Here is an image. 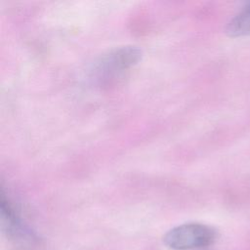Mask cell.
Instances as JSON below:
<instances>
[{"label": "cell", "instance_id": "4", "mask_svg": "<svg viewBox=\"0 0 250 250\" xmlns=\"http://www.w3.org/2000/svg\"><path fill=\"white\" fill-rule=\"evenodd\" d=\"M227 32L229 36L238 37L250 34V4L240 11L228 24Z\"/></svg>", "mask_w": 250, "mask_h": 250}, {"label": "cell", "instance_id": "3", "mask_svg": "<svg viewBox=\"0 0 250 250\" xmlns=\"http://www.w3.org/2000/svg\"><path fill=\"white\" fill-rule=\"evenodd\" d=\"M1 213L3 224L9 234L17 237L32 236V233L24 225H22L21 219L3 195L1 196Z\"/></svg>", "mask_w": 250, "mask_h": 250}, {"label": "cell", "instance_id": "1", "mask_svg": "<svg viewBox=\"0 0 250 250\" xmlns=\"http://www.w3.org/2000/svg\"><path fill=\"white\" fill-rule=\"evenodd\" d=\"M218 238V231L201 223H186L169 229L163 236L164 244L173 250L205 248Z\"/></svg>", "mask_w": 250, "mask_h": 250}, {"label": "cell", "instance_id": "2", "mask_svg": "<svg viewBox=\"0 0 250 250\" xmlns=\"http://www.w3.org/2000/svg\"><path fill=\"white\" fill-rule=\"evenodd\" d=\"M140 50L134 47H124L116 50L110 54L108 59L104 62L106 70L112 72L123 71L135 64L140 59Z\"/></svg>", "mask_w": 250, "mask_h": 250}]
</instances>
